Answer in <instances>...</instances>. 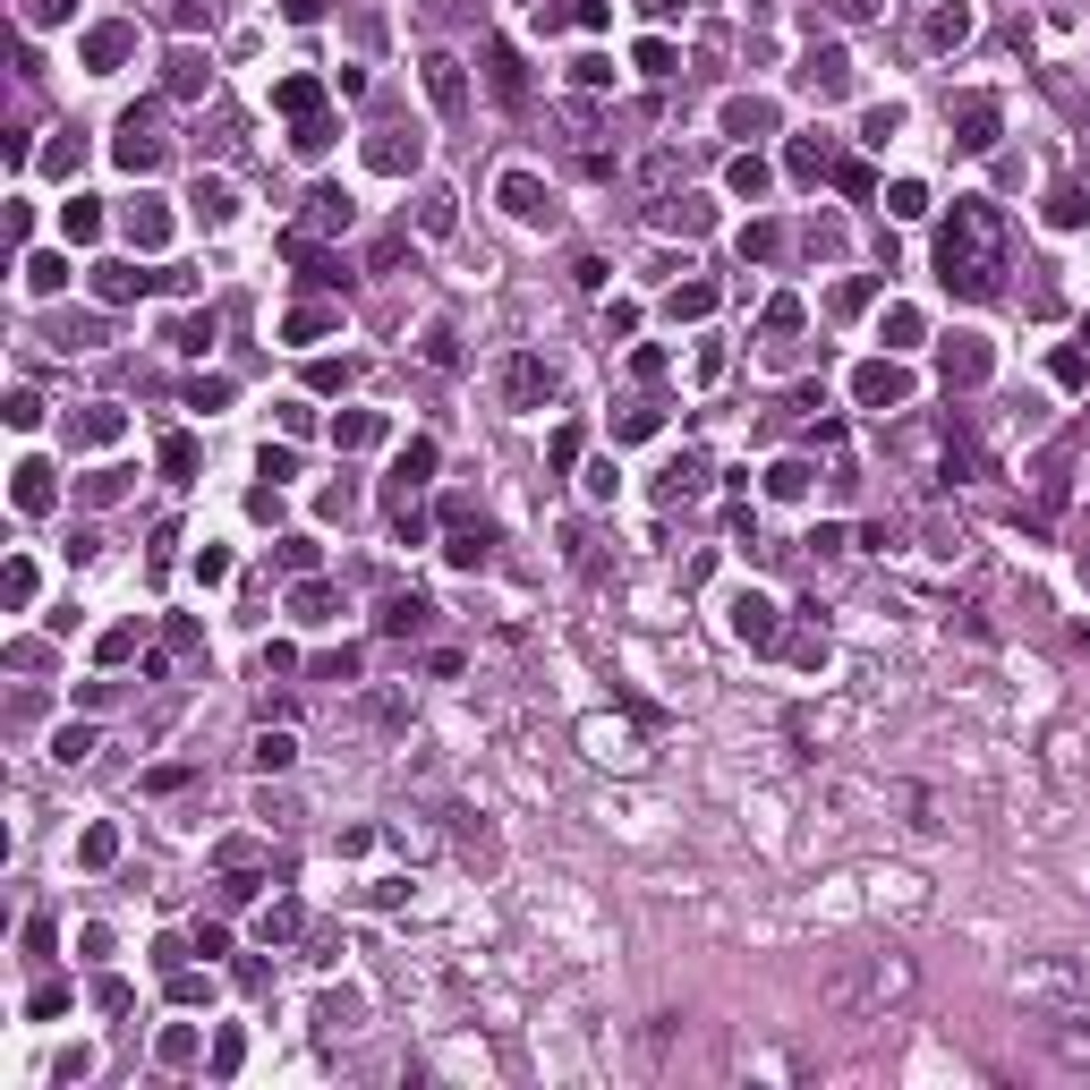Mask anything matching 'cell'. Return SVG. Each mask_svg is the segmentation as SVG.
<instances>
[{"mask_svg": "<svg viewBox=\"0 0 1090 1090\" xmlns=\"http://www.w3.org/2000/svg\"><path fill=\"white\" fill-rule=\"evenodd\" d=\"M120 486H129V478H120V469H95V478H86V503H111Z\"/></svg>", "mask_w": 1090, "mask_h": 1090, "instance_id": "816d5d0a", "label": "cell"}, {"mask_svg": "<svg viewBox=\"0 0 1090 1090\" xmlns=\"http://www.w3.org/2000/svg\"><path fill=\"white\" fill-rule=\"evenodd\" d=\"M171 341H179V350H205V341H214V316H179V324H171Z\"/></svg>", "mask_w": 1090, "mask_h": 1090, "instance_id": "f35d334b", "label": "cell"}, {"mask_svg": "<svg viewBox=\"0 0 1090 1090\" xmlns=\"http://www.w3.org/2000/svg\"><path fill=\"white\" fill-rule=\"evenodd\" d=\"M996 120H1005V111H996V95H962V102H955V145H962V154H989V145H996Z\"/></svg>", "mask_w": 1090, "mask_h": 1090, "instance_id": "5b68a950", "label": "cell"}, {"mask_svg": "<svg viewBox=\"0 0 1090 1090\" xmlns=\"http://www.w3.org/2000/svg\"><path fill=\"white\" fill-rule=\"evenodd\" d=\"M741 257H750V264L784 257V230H775V222H750V230H741Z\"/></svg>", "mask_w": 1090, "mask_h": 1090, "instance_id": "d4e9b609", "label": "cell"}, {"mask_svg": "<svg viewBox=\"0 0 1090 1090\" xmlns=\"http://www.w3.org/2000/svg\"><path fill=\"white\" fill-rule=\"evenodd\" d=\"M775 129V102L767 95H733L724 102V137H767Z\"/></svg>", "mask_w": 1090, "mask_h": 1090, "instance_id": "5bb4252c", "label": "cell"}, {"mask_svg": "<svg viewBox=\"0 0 1090 1090\" xmlns=\"http://www.w3.org/2000/svg\"><path fill=\"white\" fill-rule=\"evenodd\" d=\"M724 622H733V640H750V647H775V606L759 597V588L724 597Z\"/></svg>", "mask_w": 1090, "mask_h": 1090, "instance_id": "ba28073f", "label": "cell"}, {"mask_svg": "<svg viewBox=\"0 0 1090 1090\" xmlns=\"http://www.w3.org/2000/svg\"><path fill=\"white\" fill-rule=\"evenodd\" d=\"M895 129H903V102H878V111H869V129H861V137H869V145H886V137H895Z\"/></svg>", "mask_w": 1090, "mask_h": 1090, "instance_id": "74e56055", "label": "cell"}, {"mask_svg": "<svg viewBox=\"0 0 1090 1090\" xmlns=\"http://www.w3.org/2000/svg\"><path fill=\"white\" fill-rule=\"evenodd\" d=\"M239 1057H248V1039H239V1031H222V1039H214V1073H239Z\"/></svg>", "mask_w": 1090, "mask_h": 1090, "instance_id": "f6af8a7d", "label": "cell"}, {"mask_svg": "<svg viewBox=\"0 0 1090 1090\" xmlns=\"http://www.w3.org/2000/svg\"><path fill=\"white\" fill-rule=\"evenodd\" d=\"M827 137H793V171H802V179H818V171H827Z\"/></svg>", "mask_w": 1090, "mask_h": 1090, "instance_id": "4dcf8cb0", "label": "cell"}, {"mask_svg": "<svg viewBox=\"0 0 1090 1090\" xmlns=\"http://www.w3.org/2000/svg\"><path fill=\"white\" fill-rule=\"evenodd\" d=\"M647 9H682V0H647Z\"/></svg>", "mask_w": 1090, "mask_h": 1090, "instance_id": "9f6ffc18", "label": "cell"}, {"mask_svg": "<svg viewBox=\"0 0 1090 1090\" xmlns=\"http://www.w3.org/2000/svg\"><path fill=\"white\" fill-rule=\"evenodd\" d=\"M162 230H171V222H162V205H154V196H137V205H129V239H137V248H162Z\"/></svg>", "mask_w": 1090, "mask_h": 1090, "instance_id": "7402d4cb", "label": "cell"}, {"mask_svg": "<svg viewBox=\"0 0 1090 1090\" xmlns=\"http://www.w3.org/2000/svg\"><path fill=\"white\" fill-rule=\"evenodd\" d=\"M282 333H290V341H324V333H333V307H298Z\"/></svg>", "mask_w": 1090, "mask_h": 1090, "instance_id": "f546056e", "label": "cell"}, {"mask_svg": "<svg viewBox=\"0 0 1090 1090\" xmlns=\"http://www.w3.org/2000/svg\"><path fill=\"white\" fill-rule=\"evenodd\" d=\"M724 179H733V196H759V188H767V162H759V154H733V171H724Z\"/></svg>", "mask_w": 1090, "mask_h": 1090, "instance_id": "1f68e13d", "label": "cell"}, {"mask_svg": "<svg viewBox=\"0 0 1090 1090\" xmlns=\"http://www.w3.org/2000/svg\"><path fill=\"white\" fill-rule=\"evenodd\" d=\"M962 34H971V9H937V18H929V43H937V52H955Z\"/></svg>", "mask_w": 1090, "mask_h": 1090, "instance_id": "4316f807", "label": "cell"}, {"mask_svg": "<svg viewBox=\"0 0 1090 1090\" xmlns=\"http://www.w3.org/2000/svg\"><path fill=\"white\" fill-rule=\"evenodd\" d=\"M111 852H120V835H111V827L86 835V861H95V869H111Z\"/></svg>", "mask_w": 1090, "mask_h": 1090, "instance_id": "f907efd6", "label": "cell"}, {"mask_svg": "<svg viewBox=\"0 0 1090 1090\" xmlns=\"http://www.w3.org/2000/svg\"><path fill=\"white\" fill-rule=\"evenodd\" d=\"M1048 1039H1057V1057H1065V1065H1090V1031H1082V1023H1057Z\"/></svg>", "mask_w": 1090, "mask_h": 1090, "instance_id": "836d02e7", "label": "cell"}, {"mask_svg": "<svg viewBox=\"0 0 1090 1090\" xmlns=\"http://www.w3.org/2000/svg\"><path fill=\"white\" fill-rule=\"evenodd\" d=\"M946 384H989V341H980V333H955V341H946Z\"/></svg>", "mask_w": 1090, "mask_h": 1090, "instance_id": "8fae6325", "label": "cell"}, {"mask_svg": "<svg viewBox=\"0 0 1090 1090\" xmlns=\"http://www.w3.org/2000/svg\"><path fill=\"white\" fill-rule=\"evenodd\" d=\"M699 486H707V460H699V451H682L674 469H665V486H656V494L674 503V494H699Z\"/></svg>", "mask_w": 1090, "mask_h": 1090, "instance_id": "44dd1931", "label": "cell"}, {"mask_svg": "<svg viewBox=\"0 0 1090 1090\" xmlns=\"http://www.w3.org/2000/svg\"><path fill=\"white\" fill-rule=\"evenodd\" d=\"M426 613L435 606H417V597H384V631H426Z\"/></svg>", "mask_w": 1090, "mask_h": 1090, "instance_id": "83f0119b", "label": "cell"}, {"mask_svg": "<svg viewBox=\"0 0 1090 1090\" xmlns=\"http://www.w3.org/2000/svg\"><path fill=\"white\" fill-rule=\"evenodd\" d=\"M937 282L962 298H989L1005 282V214L989 196H955V214L937 222Z\"/></svg>", "mask_w": 1090, "mask_h": 1090, "instance_id": "6da1fadb", "label": "cell"}, {"mask_svg": "<svg viewBox=\"0 0 1090 1090\" xmlns=\"http://www.w3.org/2000/svg\"><path fill=\"white\" fill-rule=\"evenodd\" d=\"M61 9H68V0H26V18H34V26H52Z\"/></svg>", "mask_w": 1090, "mask_h": 1090, "instance_id": "f5cc1de1", "label": "cell"}, {"mask_svg": "<svg viewBox=\"0 0 1090 1090\" xmlns=\"http://www.w3.org/2000/svg\"><path fill=\"white\" fill-rule=\"evenodd\" d=\"M802 86H809V95H843V86H852V61L827 43V52H809V61H802Z\"/></svg>", "mask_w": 1090, "mask_h": 1090, "instance_id": "7c38bea8", "label": "cell"}, {"mask_svg": "<svg viewBox=\"0 0 1090 1090\" xmlns=\"http://www.w3.org/2000/svg\"><path fill=\"white\" fill-rule=\"evenodd\" d=\"M503 401H512V410H545V401H554V367H545V358H512V367H503Z\"/></svg>", "mask_w": 1090, "mask_h": 1090, "instance_id": "52a82bcc", "label": "cell"}, {"mask_svg": "<svg viewBox=\"0 0 1090 1090\" xmlns=\"http://www.w3.org/2000/svg\"><path fill=\"white\" fill-rule=\"evenodd\" d=\"M196 1057V1031H162V1065H188Z\"/></svg>", "mask_w": 1090, "mask_h": 1090, "instance_id": "7dc6e473", "label": "cell"}, {"mask_svg": "<svg viewBox=\"0 0 1090 1090\" xmlns=\"http://www.w3.org/2000/svg\"><path fill=\"white\" fill-rule=\"evenodd\" d=\"M188 205H196V222H205V230H230V222H239V188H230L222 171H196Z\"/></svg>", "mask_w": 1090, "mask_h": 1090, "instance_id": "8992f818", "label": "cell"}, {"mask_svg": "<svg viewBox=\"0 0 1090 1090\" xmlns=\"http://www.w3.org/2000/svg\"><path fill=\"white\" fill-rule=\"evenodd\" d=\"M426 469H435V444H410V451H401V469H392V494H410Z\"/></svg>", "mask_w": 1090, "mask_h": 1090, "instance_id": "484cf974", "label": "cell"}, {"mask_svg": "<svg viewBox=\"0 0 1090 1090\" xmlns=\"http://www.w3.org/2000/svg\"><path fill=\"white\" fill-rule=\"evenodd\" d=\"M852 392H861V410H903V401H912V375H903L895 358H869L861 375H852Z\"/></svg>", "mask_w": 1090, "mask_h": 1090, "instance_id": "277c9868", "label": "cell"}, {"mask_svg": "<svg viewBox=\"0 0 1090 1090\" xmlns=\"http://www.w3.org/2000/svg\"><path fill=\"white\" fill-rule=\"evenodd\" d=\"M290 759H298V741H290V733H257V767H273V775H282Z\"/></svg>", "mask_w": 1090, "mask_h": 1090, "instance_id": "d6a6232c", "label": "cell"}, {"mask_svg": "<svg viewBox=\"0 0 1090 1090\" xmlns=\"http://www.w3.org/2000/svg\"><path fill=\"white\" fill-rule=\"evenodd\" d=\"M426 102L435 111H469V77H460L451 52H426Z\"/></svg>", "mask_w": 1090, "mask_h": 1090, "instance_id": "9c48e42d", "label": "cell"}, {"mask_svg": "<svg viewBox=\"0 0 1090 1090\" xmlns=\"http://www.w3.org/2000/svg\"><path fill=\"white\" fill-rule=\"evenodd\" d=\"M367 162H375V171H384V179H401V171H410V162H417V137H401V129H384V137H367Z\"/></svg>", "mask_w": 1090, "mask_h": 1090, "instance_id": "9a60e30c", "label": "cell"}, {"mask_svg": "<svg viewBox=\"0 0 1090 1090\" xmlns=\"http://www.w3.org/2000/svg\"><path fill=\"white\" fill-rule=\"evenodd\" d=\"M282 563L290 571H316V537H282Z\"/></svg>", "mask_w": 1090, "mask_h": 1090, "instance_id": "c3c4849f", "label": "cell"}, {"mask_svg": "<svg viewBox=\"0 0 1090 1090\" xmlns=\"http://www.w3.org/2000/svg\"><path fill=\"white\" fill-rule=\"evenodd\" d=\"M707 307H716V290H707V282H690V290H674V316H707Z\"/></svg>", "mask_w": 1090, "mask_h": 1090, "instance_id": "bcb514c9", "label": "cell"}, {"mask_svg": "<svg viewBox=\"0 0 1090 1090\" xmlns=\"http://www.w3.org/2000/svg\"><path fill=\"white\" fill-rule=\"evenodd\" d=\"M162 469H171V478H188V469H196V444H188V435H171V444H162Z\"/></svg>", "mask_w": 1090, "mask_h": 1090, "instance_id": "60d3db41", "label": "cell"}, {"mask_svg": "<svg viewBox=\"0 0 1090 1090\" xmlns=\"http://www.w3.org/2000/svg\"><path fill=\"white\" fill-rule=\"evenodd\" d=\"M358 1023V996H324L316 1005V1031H350Z\"/></svg>", "mask_w": 1090, "mask_h": 1090, "instance_id": "8d00e7d4", "label": "cell"}, {"mask_svg": "<svg viewBox=\"0 0 1090 1090\" xmlns=\"http://www.w3.org/2000/svg\"><path fill=\"white\" fill-rule=\"evenodd\" d=\"M290 145H298V154H324V145H333V120H324V111H316V120H298Z\"/></svg>", "mask_w": 1090, "mask_h": 1090, "instance_id": "ab89813d", "label": "cell"}, {"mask_svg": "<svg viewBox=\"0 0 1090 1090\" xmlns=\"http://www.w3.org/2000/svg\"><path fill=\"white\" fill-rule=\"evenodd\" d=\"M699 222H707L699 196H656V230H699Z\"/></svg>", "mask_w": 1090, "mask_h": 1090, "instance_id": "ffe728a7", "label": "cell"}, {"mask_svg": "<svg viewBox=\"0 0 1090 1090\" xmlns=\"http://www.w3.org/2000/svg\"><path fill=\"white\" fill-rule=\"evenodd\" d=\"M307 230H350V196L341 188H307Z\"/></svg>", "mask_w": 1090, "mask_h": 1090, "instance_id": "ac0fdd59", "label": "cell"}, {"mask_svg": "<svg viewBox=\"0 0 1090 1090\" xmlns=\"http://www.w3.org/2000/svg\"><path fill=\"white\" fill-rule=\"evenodd\" d=\"M86 750H95V733H86V724H68V733L52 741V759H61V767H68V759H86Z\"/></svg>", "mask_w": 1090, "mask_h": 1090, "instance_id": "ee69618b", "label": "cell"}, {"mask_svg": "<svg viewBox=\"0 0 1090 1090\" xmlns=\"http://www.w3.org/2000/svg\"><path fill=\"white\" fill-rule=\"evenodd\" d=\"M205 86H214V68L196 61V52H179V61H171V95H205Z\"/></svg>", "mask_w": 1090, "mask_h": 1090, "instance_id": "cb8c5ba5", "label": "cell"}, {"mask_svg": "<svg viewBox=\"0 0 1090 1090\" xmlns=\"http://www.w3.org/2000/svg\"><path fill=\"white\" fill-rule=\"evenodd\" d=\"M298 622H333V597H324V588H298Z\"/></svg>", "mask_w": 1090, "mask_h": 1090, "instance_id": "681fc988", "label": "cell"}, {"mask_svg": "<svg viewBox=\"0 0 1090 1090\" xmlns=\"http://www.w3.org/2000/svg\"><path fill=\"white\" fill-rule=\"evenodd\" d=\"M486 68H494V95H503V102H528V68H520L512 43H494V52H486Z\"/></svg>", "mask_w": 1090, "mask_h": 1090, "instance_id": "2e32d148", "label": "cell"}, {"mask_svg": "<svg viewBox=\"0 0 1090 1090\" xmlns=\"http://www.w3.org/2000/svg\"><path fill=\"white\" fill-rule=\"evenodd\" d=\"M1014 989H1023V996H1073V1005H1082V996H1090V971H1082L1073 955H1023Z\"/></svg>", "mask_w": 1090, "mask_h": 1090, "instance_id": "3957f363", "label": "cell"}, {"mask_svg": "<svg viewBox=\"0 0 1090 1090\" xmlns=\"http://www.w3.org/2000/svg\"><path fill=\"white\" fill-rule=\"evenodd\" d=\"M1048 222H1057V230H1082V222H1090V188H1082V179L1048 188Z\"/></svg>", "mask_w": 1090, "mask_h": 1090, "instance_id": "e0dca14e", "label": "cell"}, {"mask_svg": "<svg viewBox=\"0 0 1090 1090\" xmlns=\"http://www.w3.org/2000/svg\"><path fill=\"white\" fill-rule=\"evenodd\" d=\"M793 665H809V674H818V665H827V631H802V640H793Z\"/></svg>", "mask_w": 1090, "mask_h": 1090, "instance_id": "7bdbcfd3", "label": "cell"}, {"mask_svg": "<svg viewBox=\"0 0 1090 1090\" xmlns=\"http://www.w3.org/2000/svg\"><path fill=\"white\" fill-rule=\"evenodd\" d=\"M95 290H102V298H137L145 273H137V264H95Z\"/></svg>", "mask_w": 1090, "mask_h": 1090, "instance_id": "603a6c76", "label": "cell"}, {"mask_svg": "<svg viewBox=\"0 0 1090 1090\" xmlns=\"http://www.w3.org/2000/svg\"><path fill=\"white\" fill-rule=\"evenodd\" d=\"M18 503L43 512V503H52V469H18Z\"/></svg>", "mask_w": 1090, "mask_h": 1090, "instance_id": "d590c367", "label": "cell"}, {"mask_svg": "<svg viewBox=\"0 0 1090 1090\" xmlns=\"http://www.w3.org/2000/svg\"><path fill=\"white\" fill-rule=\"evenodd\" d=\"M503 205H512V222H554V196L537 171H503Z\"/></svg>", "mask_w": 1090, "mask_h": 1090, "instance_id": "30bf717a", "label": "cell"}, {"mask_svg": "<svg viewBox=\"0 0 1090 1090\" xmlns=\"http://www.w3.org/2000/svg\"><path fill=\"white\" fill-rule=\"evenodd\" d=\"M129 52H137V34H129V26H95V34H86V68H95V77H111Z\"/></svg>", "mask_w": 1090, "mask_h": 1090, "instance_id": "4fadbf2b", "label": "cell"}, {"mask_svg": "<svg viewBox=\"0 0 1090 1090\" xmlns=\"http://www.w3.org/2000/svg\"><path fill=\"white\" fill-rule=\"evenodd\" d=\"M333 435H341V444H375V435H384V417H375V410H350Z\"/></svg>", "mask_w": 1090, "mask_h": 1090, "instance_id": "e575fe53", "label": "cell"}, {"mask_svg": "<svg viewBox=\"0 0 1090 1090\" xmlns=\"http://www.w3.org/2000/svg\"><path fill=\"white\" fill-rule=\"evenodd\" d=\"M273 102H282L290 120H316V102H324V95H316V77H282V86H273Z\"/></svg>", "mask_w": 1090, "mask_h": 1090, "instance_id": "d6986e66", "label": "cell"}, {"mask_svg": "<svg viewBox=\"0 0 1090 1090\" xmlns=\"http://www.w3.org/2000/svg\"><path fill=\"white\" fill-rule=\"evenodd\" d=\"M835 9H843V18H878V0H835Z\"/></svg>", "mask_w": 1090, "mask_h": 1090, "instance_id": "11a10c76", "label": "cell"}, {"mask_svg": "<svg viewBox=\"0 0 1090 1090\" xmlns=\"http://www.w3.org/2000/svg\"><path fill=\"white\" fill-rule=\"evenodd\" d=\"M912 955H861L843 962V971H827V1005L835 1014H895L903 996H912Z\"/></svg>", "mask_w": 1090, "mask_h": 1090, "instance_id": "7a4b0ae2", "label": "cell"}, {"mask_svg": "<svg viewBox=\"0 0 1090 1090\" xmlns=\"http://www.w3.org/2000/svg\"><path fill=\"white\" fill-rule=\"evenodd\" d=\"M68 435H77V444H111V435H120V410H86Z\"/></svg>", "mask_w": 1090, "mask_h": 1090, "instance_id": "f1b7e54d", "label": "cell"}, {"mask_svg": "<svg viewBox=\"0 0 1090 1090\" xmlns=\"http://www.w3.org/2000/svg\"><path fill=\"white\" fill-rule=\"evenodd\" d=\"M451 563H460V571H469V563H486V528H460V537H451Z\"/></svg>", "mask_w": 1090, "mask_h": 1090, "instance_id": "b9f144b4", "label": "cell"}, {"mask_svg": "<svg viewBox=\"0 0 1090 1090\" xmlns=\"http://www.w3.org/2000/svg\"><path fill=\"white\" fill-rule=\"evenodd\" d=\"M324 0H282V18H298V26H307V18H316Z\"/></svg>", "mask_w": 1090, "mask_h": 1090, "instance_id": "db71d44e", "label": "cell"}]
</instances>
